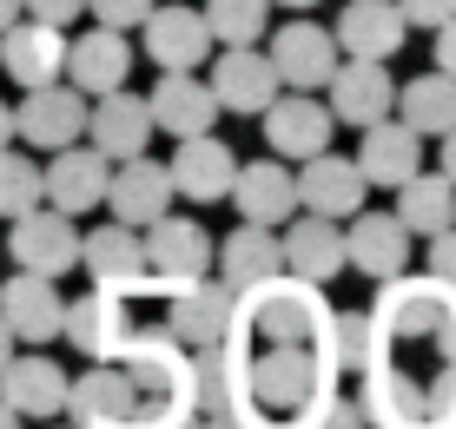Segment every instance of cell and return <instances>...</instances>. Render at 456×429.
I'll use <instances>...</instances> for the list:
<instances>
[{
    "instance_id": "cell-1",
    "label": "cell",
    "mask_w": 456,
    "mask_h": 429,
    "mask_svg": "<svg viewBox=\"0 0 456 429\" xmlns=\"http://www.w3.org/2000/svg\"><path fill=\"white\" fill-rule=\"evenodd\" d=\"M331 376L338 370L324 363L318 344H272L265 357L239 363V396H245L239 417L258 429H291L318 396H331Z\"/></svg>"
},
{
    "instance_id": "cell-2",
    "label": "cell",
    "mask_w": 456,
    "mask_h": 429,
    "mask_svg": "<svg viewBox=\"0 0 456 429\" xmlns=\"http://www.w3.org/2000/svg\"><path fill=\"white\" fill-rule=\"evenodd\" d=\"M324 284L297 278V271H272L265 284H251L239 297V317L258 330L265 344H318L324 330Z\"/></svg>"
},
{
    "instance_id": "cell-3",
    "label": "cell",
    "mask_w": 456,
    "mask_h": 429,
    "mask_svg": "<svg viewBox=\"0 0 456 429\" xmlns=\"http://www.w3.org/2000/svg\"><path fill=\"white\" fill-rule=\"evenodd\" d=\"M239 291L225 278H185L166 291V337H179L185 351H206V344H225L239 337Z\"/></svg>"
},
{
    "instance_id": "cell-4",
    "label": "cell",
    "mask_w": 456,
    "mask_h": 429,
    "mask_svg": "<svg viewBox=\"0 0 456 429\" xmlns=\"http://www.w3.org/2000/svg\"><path fill=\"white\" fill-rule=\"evenodd\" d=\"M139 330L133 317V291H113V284H93L86 297H73L67 317H60V337L73 344L86 363H113L126 351V337Z\"/></svg>"
},
{
    "instance_id": "cell-5",
    "label": "cell",
    "mask_w": 456,
    "mask_h": 429,
    "mask_svg": "<svg viewBox=\"0 0 456 429\" xmlns=\"http://www.w3.org/2000/svg\"><path fill=\"white\" fill-rule=\"evenodd\" d=\"M7 258L20 264V271H34V278H67V271H80V225H73L67 212H53V205H46V212L34 205V212L13 218Z\"/></svg>"
},
{
    "instance_id": "cell-6",
    "label": "cell",
    "mask_w": 456,
    "mask_h": 429,
    "mask_svg": "<svg viewBox=\"0 0 456 429\" xmlns=\"http://www.w3.org/2000/svg\"><path fill=\"white\" fill-rule=\"evenodd\" d=\"M86 93L53 79V86H27V100L13 106V139H27L34 152H60L73 139H86Z\"/></svg>"
},
{
    "instance_id": "cell-7",
    "label": "cell",
    "mask_w": 456,
    "mask_h": 429,
    "mask_svg": "<svg viewBox=\"0 0 456 429\" xmlns=\"http://www.w3.org/2000/svg\"><path fill=\"white\" fill-rule=\"evenodd\" d=\"M73 429H133L139 423V390L119 363H93L67 384V409H60Z\"/></svg>"
},
{
    "instance_id": "cell-8",
    "label": "cell",
    "mask_w": 456,
    "mask_h": 429,
    "mask_svg": "<svg viewBox=\"0 0 456 429\" xmlns=\"http://www.w3.org/2000/svg\"><path fill=\"white\" fill-rule=\"evenodd\" d=\"M139 251H146V284H185V278H206V264H212V238L199 218H179V212H166V218H152L146 238H139Z\"/></svg>"
},
{
    "instance_id": "cell-9",
    "label": "cell",
    "mask_w": 456,
    "mask_h": 429,
    "mask_svg": "<svg viewBox=\"0 0 456 429\" xmlns=\"http://www.w3.org/2000/svg\"><path fill=\"white\" fill-rule=\"evenodd\" d=\"M324 106H331L338 125H377L390 119V106H397V79H390L384 60H338V73L324 79Z\"/></svg>"
},
{
    "instance_id": "cell-10",
    "label": "cell",
    "mask_w": 456,
    "mask_h": 429,
    "mask_svg": "<svg viewBox=\"0 0 456 429\" xmlns=\"http://www.w3.org/2000/svg\"><path fill=\"white\" fill-rule=\"evenodd\" d=\"M344 271H364L377 284L411 271V231L397 225V212H351L344 218Z\"/></svg>"
},
{
    "instance_id": "cell-11",
    "label": "cell",
    "mask_w": 456,
    "mask_h": 429,
    "mask_svg": "<svg viewBox=\"0 0 456 429\" xmlns=\"http://www.w3.org/2000/svg\"><path fill=\"white\" fill-rule=\"evenodd\" d=\"M272 73H278V86L285 93H324V79L338 73V40L324 34V27H311V20H285L272 34Z\"/></svg>"
},
{
    "instance_id": "cell-12",
    "label": "cell",
    "mask_w": 456,
    "mask_h": 429,
    "mask_svg": "<svg viewBox=\"0 0 456 429\" xmlns=\"http://www.w3.org/2000/svg\"><path fill=\"white\" fill-rule=\"evenodd\" d=\"M67 384L73 376L60 370L46 351H27V357L0 363V403H7L20 423H53L60 409H67Z\"/></svg>"
},
{
    "instance_id": "cell-13",
    "label": "cell",
    "mask_w": 456,
    "mask_h": 429,
    "mask_svg": "<svg viewBox=\"0 0 456 429\" xmlns=\"http://www.w3.org/2000/svg\"><path fill=\"white\" fill-rule=\"evenodd\" d=\"M106 212L119 218V225H133V231H146L152 218H166L172 212V179H166V166L159 158H113V172H106Z\"/></svg>"
},
{
    "instance_id": "cell-14",
    "label": "cell",
    "mask_w": 456,
    "mask_h": 429,
    "mask_svg": "<svg viewBox=\"0 0 456 429\" xmlns=\"http://www.w3.org/2000/svg\"><path fill=\"white\" fill-rule=\"evenodd\" d=\"M106 172H113V158L73 139V146H60V152L40 166V198L53 205V212L80 218V212H93V205L106 198Z\"/></svg>"
},
{
    "instance_id": "cell-15",
    "label": "cell",
    "mask_w": 456,
    "mask_h": 429,
    "mask_svg": "<svg viewBox=\"0 0 456 429\" xmlns=\"http://www.w3.org/2000/svg\"><path fill=\"white\" fill-rule=\"evenodd\" d=\"M258 119H265V146L278 158H311V152L331 146V133H338L331 106H324L318 93H278Z\"/></svg>"
},
{
    "instance_id": "cell-16",
    "label": "cell",
    "mask_w": 456,
    "mask_h": 429,
    "mask_svg": "<svg viewBox=\"0 0 456 429\" xmlns=\"http://www.w3.org/2000/svg\"><path fill=\"white\" fill-rule=\"evenodd\" d=\"M291 185H297V205L305 212H318V218H351V212H364V172H357V158H338L331 146L324 152H311L305 158V172H291Z\"/></svg>"
},
{
    "instance_id": "cell-17",
    "label": "cell",
    "mask_w": 456,
    "mask_h": 429,
    "mask_svg": "<svg viewBox=\"0 0 456 429\" xmlns=\"http://www.w3.org/2000/svg\"><path fill=\"white\" fill-rule=\"evenodd\" d=\"M146 60L159 73H199V60H212V27L199 7H152L146 20Z\"/></svg>"
},
{
    "instance_id": "cell-18",
    "label": "cell",
    "mask_w": 456,
    "mask_h": 429,
    "mask_svg": "<svg viewBox=\"0 0 456 429\" xmlns=\"http://www.w3.org/2000/svg\"><path fill=\"white\" fill-rule=\"evenodd\" d=\"M0 67H7L13 86H53L60 73H67V27H46V20H13L7 34H0Z\"/></svg>"
},
{
    "instance_id": "cell-19",
    "label": "cell",
    "mask_w": 456,
    "mask_h": 429,
    "mask_svg": "<svg viewBox=\"0 0 456 429\" xmlns=\"http://www.w3.org/2000/svg\"><path fill=\"white\" fill-rule=\"evenodd\" d=\"M212 100H218V113H239V119H251V113H265V106L278 100V73H272V60L265 53H251V46H225V53H212Z\"/></svg>"
},
{
    "instance_id": "cell-20",
    "label": "cell",
    "mask_w": 456,
    "mask_h": 429,
    "mask_svg": "<svg viewBox=\"0 0 456 429\" xmlns=\"http://www.w3.org/2000/svg\"><path fill=\"white\" fill-rule=\"evenodd\" d=\"M232 172H239V152H232L225 139H212V133H192V139H179L166 179H172V198L212 205V198L232 192Z\"/></svg>"
},
{
    "instance_id": "cell-21",
    "label": "cell",
    "mask_w": 456,
    "mask_h": 429,
    "mask_svg": "<svg viewBox=\"0 0 456 429\" xmlns=\"http://www.w3.org/2000/svg\"><path fill=\"white\" fill-rule=\"evenodd\" d=\"M0 317H7L13 344H34V351H46V344L60 337V317H67V297L53 291V278L13 271L7 284H0Z\"/></svg>"
},
{
    "instance_id": "cell-22",
    "label": "cell",
    "mask_w": 456,
    "mask_h": 429,
    "mask_svg": "<svg viewBox=\"0 0 456 429\" xmlns=\"http://www.w3.org/2000/svg\"><path fill=\"white\" fill-rule=\"evenodd\" d=\"M278 251H285V271L311 278V284H331L344 271V225L318 212H291L278 225Z\"/></svg>"
},
{
    "instance_id": "cell-23",
    "label": "cell",
    "mask_w": 456,
    "mask_h": 429,
    "mask_svg": "<svg viewBox=\"0 0 456 429\" xmlns=\"http://www.w3.org/2000/svg\"><path fill=\"white\" fill-rule=\"evenodd\" d=\"M126 73H133V46H126L119 27H100V20H93V34L67 40V73H60V79H67V86H80L86 100L126 86Z\"/></svg>"
},
{
    "instance_id": "cell-24",
    "label": "cell",
    "mask_w": 456,
    "mask_h": 429,
    "mask_svg": "<svg viewBox=\"0 0 456 429\" xmlns=\"http://www.w3.org/2000/svg\"><path fill=\"white\" fill-rule=\"evenodd\" d=\"M403 34H411V27H403L397 0H344V13L331 27L344 60H390L403 46Z\"/></svg>"
},
{
    "instance_id": "cell-25",
    "label": "cell",
    "mask_w": 456,
    "mask_h": 429,
    "mask_svg": "<svg viewBox=\"0 0 456 429\" xmlns=\"http://www.w3.org/2000/svg\"><path fill=\"white\" fill-rule=\"evenodd\" d=\"M146 113H152V133L192 139V133H212L218 100H212V86L199 73H159V86L146 93Z\"/></svg>"
},
{
    "instance_id": "cell-26",
    "label": "cell",
    "mask_w": 456,
    "mask_h": 429,
    "mask_svg": "<svg viewBox=\"0 0 456 429\" xmlns=\"http://www.w3.org/2000/svg\"><path fill=\"white\" fill-rule=\"evenodd\" d=\"M86 133H93V152H106V158H139L146 152V139H152V113H146V100L139 93H100V100L86 106Z\"/></svg>"
},
{
    "instance_id": "cell-27",
    "label": "cell",
    "mask_w": 456,
    "mask_h": 429,
    "mask_svg": "<svg viewBox=\"0 0 456 429\" xmlns=\"http://www.w3.org/2000/svg\"><path fill=\"white\" fill-rule=\"evenodd\" d=\"M80 271L93 284H113V291H146V251H139V231L133 225H100V231H86L80 238Z\"/></svg>"
},
{
    "instance_id": "cell-28",
    "label": "cell",
    "mask_w": 456,
    "mask_h": 429,
    "mask_svg": "<svg viewBox=\"0 0 456 429\" xmlns=\"http://www.w3.org/2000/svg\"><path fill=\"white\" fill-rule=\"evenodd\" d=\"M357 172H364V185H384V192H397L411 172H423V139L403 125L397 113L364 125V146H357Z\"/></svg>"
},
{
    "instance_id": "cell-29",
    "label": "cell",
    "mask_w": 456,
    "mask_h": 429,
    "mask_svg": "<svg viewBox=\"0 0 456 429\" xmlns=\"http://www.w3.org/2000/svg\"><path fill=\"white\" fill-rule=\"evenodd\" d=\"M232 205L245 212V225H285L297 212V185H291V166H278V158H258V166H239L232 172Z\"/></svg>"
},
{
    "instance_id": "cell-30",
    "label": "cell",
    "mask_w": 456,
    "mask_h": 429,
    "mask_svg": "<svg viewBox=\"0 0 456 429\" xmlns=\"http://www.w3.org/2000/svg\"><path fill=\"white\" fill-rule=\"evenodd\" d=\"M212 258H218V278L232 284V291H251V284H265L272 271H285V251H278V231L272 225H239L232 238H218L212 245Z\"/></svg>"
},
{
    "instance_id": "cell-31",
    "label": "cell",
    "mask_w": 456,
    "mask_h": 429,
    "mask_svg": "<svg viewBox=\"0 0 456 429\" xmlns=\"http://www.w3.org/2000/svg\"><path fill=\"white\" fill-rule=\"evenodd\" d=\"M397 225L411 238H436L456 225V185L444 172H411V179L397 185Z\"/></svg>"
},
{
    "instance_id": "cell-32",
    "label": "cell",
    "mask_w": 456,
    "mask_h": 429,
    "mask_svg": "<svg viewBox=\"0 0 456 429\" xmlns=\"http://www.w3.org/2000/svg\"><path fill=\"white\" fill-rule=\"evenodd\" d=\"M417 139H444L456 125V79L450 73H417L411 86H397V106H390Z\"/></svg>"
},
{
    "instance_id": "cell-33",
    "label": "cell",
    "mask_w": 456,
    "mask_h": 429,
    "mask_svg": "<svg viewBox=\"0 0 456 429\" xmlns=\"http://www.w3.org/2000/svg\"><path fill=\"white\" fill-rule=\"evenodd\" d=\"M370 344H377V317H370V311H324L318 351H324L331 370H364V363H370Z\"/></svg>"
},
{
    "instance_id": "cell-34",
    "label": "cell",
    "mask_w": 456,
    "mask_h": 429,
    "mask_svg": "<svg viewBox=\"0 0 456 429\" xmlns=\"http://www.w3.org/2000/svg\"><path fill=\"white\" fill-rule=\"evenodd\" d=\"M265 20H272V0H206V27L218 46H258Z\"/></svg>"
},
{
    "instance_id": "cell-35",
    "label": "cell",
    "mask_w": 456,
    "mask_h": 429,
    "mask_svg": "<svg viewBox=\"0 0 456 429\" xmlns=\"http://www.w3.org/2000/svg\"><path fill=\"white\" fill-rule=\"evenodd\" d=\"M40 205V158L0 146V218H20Z\"/></svg>"
},
{
    "instance_id": "cell-36",
    "label": "cell",
    "mask_w": 456,
    "mask_h": 429,
    "mask_svg": "<svg viewBox=\"0 0 456 429\" xmlns=\"http://www.w3.org/2000/svg\"><path fill=\"white\" fill-rule=\"evenodd\" d=\"M291 429H364V403H357V396H318V403L305 409V417H297Z\"/></svg>"
},
{
    "instance_id": "cell-37",
    "label": "cell",
    "mask_w": 456,
    "mask_h": 429,
    "mask_svg": "<svg viewBox=\"0 0 456 429\" xmlns=\"http://www.w3.org/2000/svg\"><path fill=\"white\" fill-rule=\"evenodd\" d=\"M86 13L100 27H119V34H126V27H139L152 13V0H86Z\"/></svg>"
},
{
    "instance_id": "cell-38",
    "label": "cell",
    "mask_w": 456,
    "mask_h": 429,
    "mask_svg": "<svg viewBox=\"0 0 456 429\" xmlns=\"http://www.w3.org/2000/svg\"><path fill=\"white\" fill-rule=\"evenodd\" d=\"M423 264H430V284H444V291H456V225L430 238V258H423Z\"/></svg>"
},
{
    "instance_id": "cell-39",
    "label": "cell",
    "mask_w": 456,
    "mask_h": 429,
    "mask_svg": "<svg viewBox=\"0 0 456 429\" xmlns=\"http://www.w3.org/2000/svg\"><path fill=\"white\" fill-rule=\"evenodd\" d=\"M27 20H46V27H73L86 13V0H20Z\"/></svg>"
},
{
    "instance_id": "cell-40",
    "label": "cell",
    "mask_w": 456,
    "mask_h": 429,
    "mask_svg": "<svg viewBox=\"0 0 456 429\" xmlns=\"http://www.w3.org/2000/svg\"><path fill=\"white\" fill-rule=\"evenodd\" d=\"M397 13H403V27H444L456 13V0H397Z\"/></svg>"
},
{
    "instance_id": "cell-41",
    "label": "cell",
    "mask_w": 456,
    "mask_h": 429,
    "mask_svg": "<svg viewBox=\"0 0 456 429\" xmlns=\"http://www.w3.org/2000/svg\"><path fill=\"white\" fill-rule=\"evenodd\" d=\"M430 34H436V73L456 79V13H450L444 27H430Z\"/></svg>"
},
{
    "instance_id": "cell-42",
    "label": "cell",
    "mask_w": 456,
    "mask_h": 429,
    "mask_svg": "<svg viewBox=\"0 0 456 429\" xmlns=\"http://www.w3.org/2000/svg\"><path fill=\"white\" fill-rule=\"evenodd\" d=\"M436 158H444V166H436V172H444V179L456 185V125H450L444 139H436Z\"/></svg>"
},
{
    "instance_id": "cell-43",
    "label": "cell",
    "mask_w": 456,
    "mask_h": 429,
    "mask_svg": "<svg viewBox=\"0 0 456 429\" xmlns=\"http://www.w3.org/2000/svg\"><path fill=\"white\" fill-rule=\"evenodd\" d=\"M199 429H258V423H245V417H199Z\"/></svg>"
},
{
    "instance_id": "cell-44",
    "label": "cell",
    "mask_w": 456,
    "mask_h": 429,
    "mask_svg": "<svg viewBox=\"0 0 456 429\" xmlns=\"http://www.w3.org/2000/svg\"><path fill=\"white\" fill-rule=\"evenodd\" d=\"M0 146H13V106L0 100Z\"/></svg>"
},
{
    "instance_id": "cell-45",
    "label": "cell",
    "mask_w": 456,
    "mask_h": 429,
    "mask_svg": "<svg viewBox=\"0 0 456 429\" xmlns=\"http://www.w3.org/2000/svg\"><path fill=\"white\" fill-rule=\"evenodd\" d=\"M13 20H20V0H0V34H7Z\"/></svg>"
},
{
    "instance_id": "cell-46",
    "label": "cell",
    "mask_w": 456,
    "mask_h": 429,
    "mask_svg": "<svg viewBox=\"0 0 456 429\" xmlns=\"http://www.w3.org/2000/svg\"><path fill=\"white\" fill-rule=\"evenodd\" d=\"M13 357V330H7V317H0V363Z\"/></svg>"
},
{
    "instance_id": "cell-47",
    "label": "cell",
    "mask_w": 456,
    "mask_h": 429,
    "mask_svg": "<svg viewBox=\"0 0 456 429\" xmlns=\"http://www.w3.org/2000/svg\"><path fill=\"white\" fill-rule=\"evenodd\" d=\"M0 429H27V423H20V417H13V409H7V403H0Z\"/></svg>"
},
{
    "instance_id": "cell-48",
    "label": "cell",
    "mask_w": 456,
    "mask_h": 429,
    "mask_svg": "<svg viewBox=\"0 0 456 429\" xmlns=\"http://www.w3.org/2000/svg\"><path fill=\"white\" fill-rule=\"evenodd\" d=\"M272 7H297V13H305V7H318V0H272Z\"/></svg>"
},
{
    "instance_id": "cell-49",
    "label": "cell",
    "mask_w": 456,
    "mask_h": 429,
    "mask_svg": "<svg viewBox=\"0 0 456 429\" xmlns=\"http://www.w3.org/2000/svg\"><path fill=\"white\" fill-rule=\"evenodd\" d=\"M60 429H73V423H60Z\"/></svg>"
}]
</instances>
